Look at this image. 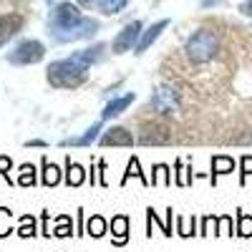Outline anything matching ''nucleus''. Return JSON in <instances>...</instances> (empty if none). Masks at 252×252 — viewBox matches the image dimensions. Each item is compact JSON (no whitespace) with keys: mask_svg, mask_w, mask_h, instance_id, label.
I'll list each match as a JSON object with an SVG mask.
<instances>
[{"mask_svg":"<svg viewBox=\"0 0 252 252\" xmlns=\"http://www.w3.org/2000/svg\"><path fill=\"white\" fill-rule=\"evenodd\" d=\"M103 51H106V43H94L83 51L71 53L68 58H58L48 66V83L56 89H76L86 81V71L98 63L103 58Z\"/></svg>","mask_w":252,"mask_h":252,"instance_id":"1","label":"nucleus"},{"mask_svg":"<svg viewBox=\"0 0 252 252\" xmlns=\"http://www.w3.org/2000/svg\"><path fill=\"white\" fill-rule=\"evenodd\" d=\"M101 31V23L94 18H83L78 5L58 3L48 18V33L56 43H73V40L91 38Z\"/></svg>","mask_w":252,"mask_h":252,"instance_id":"2","label":"nucleus"},{"mask_svg":"<svg viewBox=\"0 0 252 252\" xmlns=\"http://www.w3.org/2000/svg\"><path fill=\"white\" fill-rule=\"evenodd\" d=\"M220 53V38L215 31L209 28H199L197 33H192L184 43V56L189 63H209Z\"/></svg>","mask_w":252,"mask_h":252,"instance_id":"3","label":"nucleus"},{"mask_svg":"<svg viewBox=\"0 0 252 252\" xmlns=\"http://www.w3.org/2000/svg\"><path fill=\"white\" fill-rule=\"evenodd\" d=\"M43 58H46V46L35 38L20 40V43L5 56V61L13 63V66H33V63H40Z\"/></svg>","mask_w":252,"mask_h":252,"instance_id":"4","label":"nucleus"},{"mask_svg":"<svg viewBox=\"0 0 252 252\" xmlns=\"http://www.w3.org/2000/svg\"><path fill=\"white\" fill-rule=\"evenodd\" d=\"M149 109L159 116H172L179 111V94L172 86H159L152 98H149Z\"/></svg>","mask_w":252,"mask_h":252,"instance_id":"5","label":"nucleus"},{"mask_svg":"<svg viewBox=\"0 0 252 252\" xmlns=\"http://www.w3.org/2000/svg\"><path fill=\"white\" fill-rule=\"evenodd\" d=\"M141 33H144V31H141V20H131V23H126V26L119 31V35L114 38L111 51H114L116 56H121V53H126V51L136 48Z\"/></svg>","mask_w":252,"mask_h":252,"instance_id":"6","label":"nucleus"},{"mask_svg":"<svg viewBox=\"0 0 252 252\" xmlns=\"http://www.w3.org/2000/svg\"><path fill=\"white\" fill-rule=\"evenodd\" d=\"M26 26V18L20 13H5L0 15V48H3L10 38H15Z\"/></svg>","mask_w":252,"mask_h":252,"instance_id":"7","label":"nucleus"},{"mask_svg":"<svg viewBox=\"0 0 252 252\" xmlns=\"http://www.w3.org/2000/svg\"><path fill=\"white\" fill-rule=\"evenodd\" d=\"M134 141H136V136L126 126H111V129H106L98 136L101 146H131Z\"/></svg>","mask_w":252,"mask_h":252,"instance_id":"8","label":"nucleus"},{"mask_svg":"<svg viewBox=\"0 0 252 252\" xmlns=\"http://www.w3.org/2000/svg\"><path fill=\"white\" fill-rule=\"evenodd\" d=\"M136 101V94L134 91H129V94H124V96H116V98H111L106 106H103V111H101V119L103 121H111V119H116V116H121L126 109L131 106V103Z\"/></svg>","mask_w":252,"mask_h":252,"instance_id":"9","label":"nucleus"},{"mask_svg":"<svg viewBox=\"0 0 252 252\" xmlns=\"http://www.w3.org/2000/svg\"><path fill=\"white\" fill-rule=\"evenodd\" d=\"M172 141V131L166 126H159V124H152V126H144V131L139 136V144L144 146H157V144H169Z\"/></svg>","mask_w":252,"mask_h":252,"instance_id":"10","label":"nucleus"},{"mask_svg":"<svg viewBox=\"0 0 252 252\" xmlns=\"http://www.w3.org/2000/svg\"><path fill=\"white\" fill-rule=\"evenodd\" d=\"M169 26V20H157V23H152L149 28H146L144 33H141V38H139V43H136V48H134V53L136 56H141V53H146L152 48V43H157V38L161 35V31Z\"/></svg>","mask_w":252,"mask_h":252,"instance_id":"11","label":"nucleus"},{"mask_svg":"<svg viewBox=\"0 0 252 252\" xmlns=\"http://www.w3.org/2000/svg\"><path fill=\"white\" fill-rule=\"evenodd\" d=\"M103 134V119L91 124L86 131H83L81 136H71V139H63L61 146H91L94 141H98V136Z\"/></svg>","mask_w":252,"mask_h":252,"instance_id":"12","label":"nucleus"},{"mask_svg":"<svg viewBox=\"0 0 252 252\" xmlns=\"http://www.w3.org/2000/svg\"><path fill=\"white\" fill-rule=\"evenodd\" d=\"M111 242L116 247H124L129 242V217L126 215H116L111 220Z\"/></svg>","mask_w":252,"mask_h":252,"instance_id":"13","label":"nucleus"},{"mask_svg":"<svg viewBox=\"0 0 252 252\" xmlns=\"http://www.w3.org/2000/svg\"><path fill=\"white\" fill-rule=\"evenodd\" d=\"M58 182H61V169L53 161H48V157H43L40 159V184L43 187H56Z\"/></svg>","mask_w":252,"mask_h":252,"instance_id":"14","label":"nucleus"},{"mask_svg":"<svg viewBox=\"0 0 252 252\" xmlns=\"http://www.w3.org/2000/svg\"><path fill=\"white\" fill-rule=\"evenodd\" d=\"M86 179H89V172L83 169L78 161H71V157H68L66 159V184L68 187H81Z\"/></svg>","mask_w":252,"mask_h":252,"instance_id":"15","label":"nucleus"},{"mask_svg":"<svg viewBox=\"0 0 252 252\" xmlns=\"http://www.w3.org/2000/svg\"><path fill=\"white\" fill-rule=\"evenodd\" d=\"M131 177H134V179H139L144 187H152V179L141 172V164H139V159H136V157H131V159H129V164H126V172H124V177H121V187H124L126 182H129Z\"/></svg>","mask_w":252,"mask_h":252,"instance_id":"16","label":"nucleus"},{"mask_svg":"<svg viewBox=\"0 0 252 252\" xmlns=\"http://www.w3.org/2000/svg\"><path fill=\"white\" fill-rule=\"evenodd\" d=\"M232 169H235V159L232 157H222V154L212 157V184L217 182L220 174H232Z\"/></svg>","mask_w":252,"mask_h":252,"instance_id":"17","label":"nucleus"},{"mask_svg":"<svg viewBox=\"0 0 252 252\" xmlns=\"http://www.w3.org/2000/svg\"><path fill=\"white\" fill-rule=\"evenodd\" d=\"M109 232V222L103 220L101 215H91V220H86V235H91V237H103Z\"/></svg>","mask_w":252,"mask_h":252,"instance_id":"18","label":"nucleus"},{"mask_svg":"<svg viewBox=\"0 0 252 252\" xmlns=\"http://www.w3.org/2000/svg\"><path fill=\"white\" fill-rule=\"evenodd\" d=\"M15 235H18V237H23V240L35 237V235H38L35 217H33V215H23V217H20V224H18V229H15Z\"/></svg>","mask_w":252,"mask_h":252,"instance_id":"19","label":"nucleus"},{"mask_svg":"<svg viewBox=\"0 0 252 252\" xmlns=\"http://www.w3.org/2000/svg\"><path fill=\"white\" fill-rule=\"evenodd\" d=\"M152 187H172V169L166 164H154Z\"/></svg>","mask_w":252,"mask_h":252,"instance_id":"20","label":"nucleus"},{"mask_svg":"<svg viewBox=\"0 0 252 252\" xmlns=\"http://www.w3.org/2000/svg\"><path fill=\"white\" fill-rule=\"evenodd\" d=\"M18 184L20 187H35L38 184V174L33 164H20L18 166Z\"/></svg>","mask_w":252,"mask_h":252,"instance_id":"21","label":"nucleus"},{"mask_svg":"<svg viewBox=\"0 0 252 252\" xmlns=\"http://www.w3.org/2000/svg\"><path fill=\"white\" fill-rule=\"evenodd\" d=\"M177 235L179 237H192V235H199L197 232V217H177Z\"/></svg>","mask_w":252,"mask_h":252,"instance_id":"22","label":"nucleus"},{"mask_svg":"<svg viewBox=\"0 0 252 252\" xmlns=\"http://www.w3.org/2000/svg\"><path fill=\"white\" fill-rule=\"evenodd\" d=\"M174 182H177V187H187V184H192V166H184V161L182 159H177V164H174Z\"/></svg>","mask_w":252,"mask_h":252,"instance_id":"23","label":"nucleus"},{"mask_svg":"<svg viewBox=\"0 0 252 252\" xmlns=\"http://www.w3.org/2000/svg\"><path fill=\"white\" fill-rule=\"evenodd\" d=\"M71 235H76V232H73V222H71V217H68V215H61V217H56V229H53V237H71Z\"/></svg>","mask_w":252,"mask_h":252,"instance_id":"24","label":"nucleus"},{"mask_svg":"<svg viewBox=\"0 0 252 252\" xmlns=\"http://www.w3.org/2000/svg\"><path fill=\"white\" fill-rule=\"evenodd\" d=\"M126 3H129V0H98L96 5L103 15H116V13H121L126 8Z\"/></svg>","mask_w":252,"mask_h":252,"instance_id":"25","label":"nucleus"},{"mask_svg":"<svg viewBox=\"0 0 252 252\" xmlns=\"http://www.w3.org/2000/svg\"><path fill=\"white\" fill-rule=\"evenodd\" d=\"M15 229H13V212L8 207H0V240L13 235Z\"/></svg>","mask_w":252,"mask_h":252,"instance_id":"26","label":"nucleus"},{"mask_svg":"<svg viewBox=\"0 0 252 252\" xmlns=\"http://www.w3.org/2000/svg\"><path fill=\"white\" fill-rule=\"evenodd\" d=\"M235 235L252 237V217L247 212H237V229H235Z\"/></svg>","mask_w":252,"mask_h":252,"instance_id":"27","label":"nucleus"},{"mask_svg":"<svg viewBox=\"0 0 252 252\" xmlns=\"http://www.w3.org/2000/svg\"><path fill=\"white\" fill-rule=\"evenodd\" d=\"M217 220H220V217H215V215H207V217H202L199 235H202V237H207V235H217Z\"/></svg>","mask_w":252,"mask_h":252,"instance_id":"28","label":"nucleus"},{"mask_svg":"<svg viewBox=\"0 0 252 252\" xmlns=\"http://www.w3.org/2000/svg\"><path fill=\"white\" fill-rule=\"evenodd\" d=\"M217 235H224V237L235 235V232H232V217H229V215H222V217L217 220Z\"/></svg>","mask_w":252,"mask_h":252,"instance_id":"29","label":"nucleus"},{"mask_svg":"<svg viewBox=\"0 0 252 252\" xmlns=\"http://www.w3.org/2000/svg\"><path fill=\"white\" fill-rule=\"evenodd\" d=\"M250 174H252V157L245 154V157L240 159V184H245Z\"/></svg>","mask_w":252,"mask_h":252,"instance_id":"30","label":"nucleus"},{"mask_svg":"<svg viewBox=\"0 0 252 252\" xmlns=\"http://www.w3.org/2000/svg\"><path fill=\"white\" fill-rule=\"evenodd\" d=\"M10 169H13V159L0 154V177H5L10 182Z\"/></svg>","mask_w":252,"mask_h":252,"instance_id":"31","label":"nucleus"},{"mask_svg":"<svg viewBox=\"0 0 252 252\" xmlns=\"http://www.w3.org/2000/svg\"><path fill=\"white\" fill-rule=\"evenodd\" d=\"M40 235H46V237L53 235V232H51V217H48V212L40 215Z\"/></svg>","mask_w":252,"mask_h":252,"instance_id":"32","label":"nucleus"},{"mask_svg":"<svg viewBox=\"0 0 252 252\" xmlns=\"http://www.w3.org/2000/svg\"><path fill=\"white\" fill-rule=\"evenodd\" d=\"M172 212H174V209H172V207H169V209H166V220H164V222H166V229H164V235H166V237H172V235H174V232H172V217H174Z\"/></svg>","mask_w":252,"mask_h":252,"instance_id":"33","label":"nucleus"},{"mask_svg":"<svg viewBox=\"0 0 252 252\" xmlns=\"http://www.w3.org/2000/svg\"><path fill=\"white\" fill-rule=\"evenodd\" d=\"M240 13H242V15H250V18H252V0H245V3L240 5Z\"/></svg>","mask_w":252,"mask_h":252,"instance_id":"34","label":"nucleus"},{"mask_svg":"<svg viewBox=\"0 0 252 252\" xmlns=\"http://www.w3.org/2000/svg\"><path fill=\"white\" fill-rule=\"evenodd\" d=\"M26 146H38V149H46V141H40V139H31V141H26Z\"/></svg>","mask_w":252,"mask_h":252,"instance_id":"35","label":"nucleus"},{"mask_svg":"<svg viewBox=\"0 0 252 252\" xmlns=\"http://www.w3.org/2000/svg\"><path fill=\"white\" fill-rule=\"evenodd\" d=\"M220 3H222V0H202V8H215Z\"/></svg>","mask_w":252,"mask_h":252,"instance_id":"36","label":"nucleus"},{"mask_svg":"<svg viewBox=\"0 0 252 252\" xmlns=\"http://www.w3.org/2000/svg\"><path fill=\"white\" fill-rule=\"evenodd\" d=\"M78 5H83V8H89V5H94V3H98V0H76Z\"/></svg>","mask_w":252,"mask_h":252,"instance_id":"37","label":"nucleus"}]
</instances>
